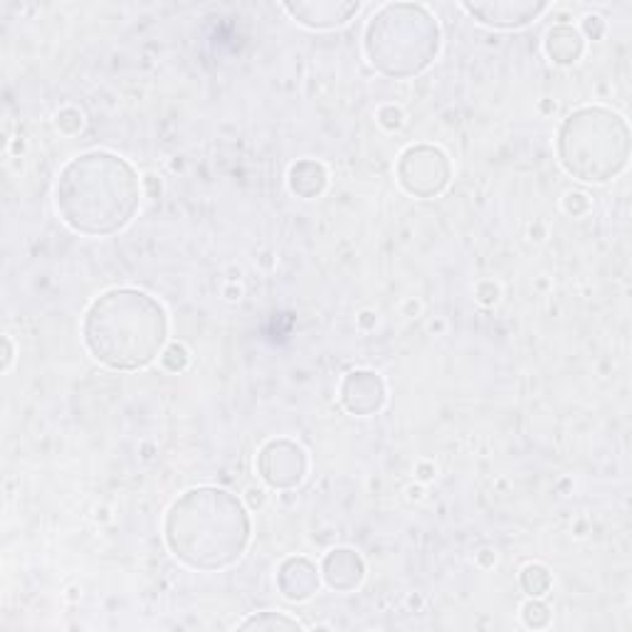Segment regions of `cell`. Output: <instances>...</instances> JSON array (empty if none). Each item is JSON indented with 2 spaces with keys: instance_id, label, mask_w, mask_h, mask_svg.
<instances>
[{
  "instance_id": "cell-9",
  "label": "cell",
  "mask_w": 632,
  "mask_h": 632,
  "mask_svg": "<svg viewBox=\"0 0 632 632\" xmlns=\"http://www.w3.org/2000/svg\"><path fill=\"white\" fill-rule=\"evenodd\" d=\"M341 403L353 415H373L383 408L385 385L371 371H353L341 383Z\"/></svg>"
},
{
  "instance_id": "cell-7",
  "label": "cell",
  "mask_w": 632,
  "mask_h": 632,
  "mask_svg": "<svg viewBox=\"0 0 632 632\" xmlns=\"http://www.w3.org/2000/svg\"><path fill=\"white\" fill-rule=\"evenodd\" d=\"M307 453L287 437L270 441L257 455V473L274 489H292L307 475Z\"/></svg>"
},
{
  "instance_id": "cell-20",
  "label": "cell",
  "mask_w": 632,
  "mask_h": 632,
  "mask_svg": "<svg viewBox=\"0 0 632 632\" xmlns=\"http://www.w3.org/2000/svg\"><path fill=\"white\" fill-rule=\"evenodd\" d=\"M10 359H13V351H10V341L6 339V369L10 366Z\"/></svg>"
},
{
  "instance_id": "cell-4",
  "label": "cell",
  "mask_w": 632,
  "mask_h": 632,
  "mask_svg": "<svg viewBox=\"0 0 632 632\" xmlns=\"http://www.w3.org/2000/svg\"><path fill=\"white\" fill-rule=\"evenodd\" d=\"M363 50L385 77L405 80L427 70L441 50V25L425 6L391 3L369 20Z\"/></svg>"
},
{
  "instance_id": "cell-13",
  "label": "cell",
  "mask_w": 632,
  "mask_h": 632,
  "mask_svg": "<svg viewBox=\"0 0 632 632\" xmlns=\"http://www.w3.org/2000/svg\"><path fill=\"white\" fill-rule=\"evenodd\" d=\"M546 55L556 64H573L583 55V35L571 25H556L546 35Z\"/></svg>"
},
{
  "instance_id": "cell-2",
  "label": "cell",
  "mask_w": 632,
  "mask_h": 632,
  "mask_svg": "<svg viewBox=\"0 0 632 632\" xmlns=\"http://www.w3.org/2000/svg\"><path fill=\"white\" fill-rule=\"evenodd\" d=\"M142 186L134 166L110 152L72 158L60 170L55 206L74 232L112 235L126 228L138 210Z\"/></svg>"
},
{
  "instance_id": "cell-15",
  "label": "cell",
  "mask_w": 632,
  "mask_h": 632,
  "mask_svg": "<svg viewBox=\"0 0 632 632\" xmlns=\"http://www.w3.org/2000/svg\"><path fill=\"white\" fill-rule=\"evenodd\" d=\"M551 583H553V578H551L549 569H546V566H541V563H529L527 569L521 571V588L531 598H539L543 593H549Z\"/></svg>"
},
{
  "instance_id": "cell-1",
  "label": "cell",
  "mask_w": 632,
  "mask_h": 632,
  "mask_svg": "<svg viewBox=\"0 0 632 632\" xmlns=\"http://www.w3.org/2000/svg\"><path fill=\"white\" fill-rule=\"evenodd\" d=\"M250 533L242 501L218 487L188 489L170 505L164 524L168 551L193 571H220L238 563Z\"/></svg>"
},
{
  "instance_id": "cell-14",
  "label": "cell",
  "mask_w": 632,
  "mask_h": 632,
  "mask_svg": "<svg viewBox=\"0 0 632 632\" xmlns=\"http://www.w3.org/2000/svg\"><path fill=\"white\" fill-rule=\"evenodd\" d=\"M289 188L299 198H317L327 188V170L317 160H299L289 170Z\"/></svg>"
},
{
  "instance_id": "cell-6",
  "label": "cell",
  "mask_w": 632,
  "mask_h": 632,
  "mask_svg": "<svg viewBox=\"0 0 632 632\" xmlns=\"http://www.w3.org/2000/svg\"><path fill=\"white\" fill-rule=\"evenodd\" d=\"M401 186L415 198H435L453 178V166L443 148L431 144L408 146L398 158Z\"/></svg>"
},
{
  "instance_id": "cell-18",
  "label": "cell",
  "mask_w": 632,
  "mask_h": 632,
  "mask_svg": "<svg viewBox=\"0 0 632 632\" xmlns=\"http://www.w3.org/2000/svg\"><path fill=\"white\" fill-rule=\"evenodd\" d=\"M524 623H527L529 628H546L549 625V608H546L543 603L539 601H529L527 605H524Z\"/></svg>"
},
{
  "instance_id": "cell-11",
  "label": "cell",
  "mask_w": 632,
  "mask_h": 632,
  "mask_svg": "<svg viewBox=\"0 0 632 632\" xmlns=\"http://www.w3.org/2000/svg\"><path fill=\"white\" fill-rule=\"evenodd\" d=\"M277 586H280V591L289 601H309L317 591H319V573H317V566L312 561L302 559V556H297V559H287L280 566V573H277Z\"/></svg>"
},
{
  "instance_id": "cell-3",
  "label": "cell",
  "mask_w": 632,
  "mask_h": 632,
  "mask_svg": "<svg viewBox=\"0 0 632 632\" xmlns=\"http://www.w3.org/2000/svg\"><path fill=\"white\" fill-rule=\"evenodd\" d=\"M166 336V309L152 294L128 287L96 297L82 324L84 346L114 371L146 369L160 356Z\"/></svg>"
},
{
  "instance_id": "cell-5",
  "label": "cell",
  "mask_w": 632,
  "mask_h": 632,
  "mask_svg": "<svg viewBox=\"0 0 632 632\" xmlns=\"http://www.w3.org/2000/svg\"><path fill=\"white\" fill-rule=\"evenodd\" d=\"M561 166L586 184H605L628 166L630 128L625 120L603 106H583L559 128Z\"/></svg>"
},
{
  "instance_id": "cell-8",
  "label": "cell",
  "mask_w": 632,
  "mask_h": 632,
  "mask_svg": "<svg viewBox=\"0 0 632 632\" xmlns=\"http://www.w3.org/2000/svg\"><path fill=\"white\" fill-rule=\"evenodd\" d=\"M469 15L477 18L481 25L489 28H524L529 25L533 18H539L546 3L539 0H487V3H463Z\"/></svg>"
},
{
  "instance_id": "cell-10",
  "label": "cell",
  "mask_w": 632,
  "mask_h": 632,
  "mask_svg": "<svg viewBox=\"0 0 632 632\" xmlns=\"http://www.w3.org/2000/svg\"><path fill=\"white\" fill-rule=\"evenodd\" d=\"M284 10L297 23L314 30H329L346 25L359 13L361 3H344V0H324V3H289Z\"/></svg>"
},
{
  "instance_id": "cell-12",
  "label": "cell",
  "mask_w": 632,
  "mask_h": 632,
  "mask_svg": "<svg viewBox=\"0 0 632 632\" xmlns=\"http://www.w3.org/2000/svg\"><path fill=\"white\" fill-rule=\"evenodd\" d=\"M321 573H324V581L334 588V591L349 593L353 588L361 586L366 566H363L361 556L356 551L336 549L327 553L324 563H321Z\"/></svg>"
},
{
  "instance_id": "cell-16",
  "label": "cell",
  "mask_w": 632,
  "mask_h": 632,
  "mask_svg": "<svg viewBox=\"0 0 632 632\" xmlns=\"http://www.w3.org/2000/svg\"><path fill=\"white\" fill-rule=\"evenodd\" d=\"M240 628L242 630H299L302 625L282 613H260V615H252L250 620H245Z\"/></svg>"
},
{
  "instance_id": "cell-17",
  "label": "cell",
  "mask_w": 632,
  "mask_h": 632,
  "mask_svg": "<svg viewBox=\"0 0 632 632\" xmlns=\"http://www.w3.org/2000/svg\"><path fill=\"white\" fill-rule=\"evenodd\" d=\"M160 363H164L170 373L184 371L188 366V351L180 344H170L164 353H160Z\"/></svg>"
},
{
  "instance_id": "cell-19",
  "label": "cell",
  "mask_w": 632,
  "mask_h": 632,
  "mask_svg": "<svg viewBox=\"0 0 632 632\" xmlns=\"http://www.w3.org/2000/svg\"><path fill=\"white\" fill-rule=\"evenodd\" d=\"M593 28H595V38H601L603 35V23H601V18H586V30L591 32L593 35Z\"/></svg>"
}]
</instances>
